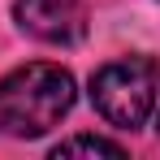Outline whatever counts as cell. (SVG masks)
Returning a JSON list of instances; mask_svg holds the SVG:
<instances>
[{
  "label": "cell",
  "mask_w": 160,
  "mask_h": 160,
  "mask_svg": "<svg viewBox=\"0 0 160 160\" xmlns=\"http://www.w3.org/2000/svg\"><path fill=\"white\" fill-rule=\"evenodd\" d=\"M74 108V74L52 61H30L0 78V134L39 138Z\"/></svg>",
  "instance_id": "cell-1"
},
{
  "label": "cell",
  "mask_w": 160,
  "mask_h": 160,
  "mask_svg": "<svg viewBox=\"0 0 160 160\" xmlns=\"http://www.w3.org/2000/svg\"><path fill=\"white\" fill-rule=\"evenodd\" d=\"M160 95V61L156 56H121L91 74V104L117 130H134L152 117Z\"/></svg>",
  "instance_id": "cell-2"
},
{
  "label": "cell",
  "mask_w": 160,
  "mask_h": 160,
  "mask_svg": "<svg viewBox=\"0 0 160 160\" xmlns=\"http://www.w3.org/2000/svg\"><path fill=\"white\" fill-rule=\"evenodd\" d=\"M18 26L43 43H78L87 35V4L82 0H18Z\"/></svg>",
  "instance_id": "cell-3"
},
{
  "label": "cell",
  "mask_w": 160,
  "mask_h": 160,
  "mask_svg": "<svg viewBox=\"0 0 160 160\" xmlns=\"http://www.w3.org/2000/svg\"><path fill=\"white\" fill-rule=\"evenodd\" d=\"M52 156H126V147L121 143H112V138H100V134H74V138H65V143H56Z\"/></svg>",
  "instance_id": "cell-4"
}]
</instances>
